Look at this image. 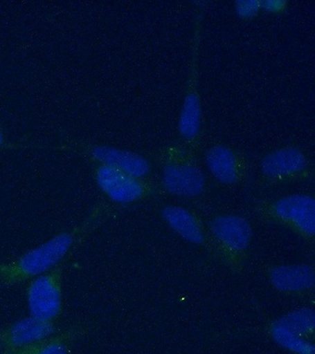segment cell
Here are the masks:
<instances>
[{
  "instance_id": "obj_9",
  "label": "cell",
  "mask_w": 315,
  "mask_h": 354,
  "mask_svg": "<svg viewBox=\"0 0 315 354\" xmlns=\"http://www.w3.org/2000/svg\"><path fill=\"white\" fill-rule=\"evenodd\" d=\"M85 333L82 326H74L67 330L52 335L26 347L18 348L8 354H69L77 339Z\"/></svg>"
},
{
  "instance_id": "obj_13",
  "label": "cell",
  "mask_w": 315,
  "mask_h": 354,
  "mask_svg": "<svg viewBox=\"0 0 315 354\" xmlns=\"http://www.w3.org/2000/svg\"><path fill=\"white\" fill-rule=\"evenodd\" d=\"M163 215L170 225L190 242L199 243L203 241L200 226L189 212L181 207H168Z\"/></svg>"
},
{
  "instance_id": "obj_16",
  "label": "cell",
  "mask_w": 315,
  "mask_h": 354,
  "mask_svg": "<svg viewBox=\"0 0 315 354\" xmlns=\"http://www.w3.org/2000/svg\"><path fill=\"white\" fill-rule=\"evenodd\" d=\"M278 322L298 336H307L314 331V313L308 308L297 310L290 313L287 317L281 318Z\"/></svg>"
},
{
  "instance_id": "obj_3",
  "label": "cell",
  "mask_w": 315,
  "mask_h": 354,
  "mask_svg": "<svg viewBox=\"0 0 315 354\" xmlns=\"http://www.w3.org/2000/svg\"><path fill=\"white\" fill-rule=\"evenodd\" d=\"M57 331L55 323L46 322L30 315L0 330V346L6 353H10L46 339L56 334Z\"/></svg>"
},
{
  "instance_id": "obj_10",
  "label": "cell",
  "mask_w": 315,
  "mask_h": 354,
  "mask_svg": "<svg viewBox=\"0 0 315 354\" xmlns=\"http://www.w3.org/2000/svg\"><path fill=\"white\" fill-rule=\"evenodd\" d=\"M306 166L305 158L294 148L279 149L267 155L262 160V168L268 176L280 177L303 171Z\"/></svg>"
},
{
  "instance_id": "obj_2",
  "label": "cell",
  "mask_w": 315,
  "mask_h": 354,
  "mask_svg": "<svg viewBox=\"0 0 315 354\" xmlns=\"http://www.w3.org/2000/svg\"><path fill=\"white\" fill-rule=\"evenodd\" d=\"M65 263L35 277L26 290L30 315L55 323L63 310V276Z\"/></svg>"
},
{
  "instance_id": "obj_1",
  "label": "cell",
  "mask_w": 315,
  "mask_h": 354,
  "mask_svg": "<svg viewBox=\"0 0 315 354\" xmlns=\"http://www.w3.org/2000/svg\"><path fill=\"white\" fill-rule=\"evenodd\" d=\"M91 220L55 235L17 259L0 264V283L13 286L52 270L87 237Z\"/></svg>"
},
{
  "instance_id": "obj_20",
  "label": "cell",
  "mask_w": 315,
  "mask_h": 354,
  "mask_svg": "<svg viewBox=\"0 0 315 354\" xmlns=\"http://www.w3.org/2000/svg\"><path fill=\"white\" fill-rule=\"evenodd\" d=\"M5 354H8V353H5Z\"/></svg>"
},
{
  "instance_id": "obj_14",
  "label": "cell",
  "mask_w": 315,
  "mask_h": 354,
  "mask_svg": "<svg viewBox=\"0 0 315 354\" xmlns=\"http://www.w3.org/2000/svg\"><path fill=\"white\" fill-rule=\"evenodd\" d=\"M179 131L185 138L197 136L201 124V105L196 94H189L185 100L179 118Z\"/></svg>"
},
{
  "instance_id": "obj_17",
  "label": "cell",
  "mask_w": 315,
  "mask_h": 354,
  "mask_svg": "<svg viewBox=\"0 0 315 354\" xmlns=\"http://www.w3.org/2000/svg\"><path fill=\"white\" fill-rule=\"evenodd\" d=\"M260 8L261 5L255 0H242V1H237L236 4L237 12L243 18H251L256 15Z\"/></svg>"
},
{
  "instance_id": "obj_6",
  "label": "cell",
  "mask_w": 315,
  "mask_h": 354,
  "mask_svg": "<svg viewBox=\"0 0 315 354\" xmlns=\"http://www.w3.org/2000/svg\"><path fill=\"white\" fill-rule=\"evenodd\" d=\"M164 184L175 195L193 196L203 191L204 179L195 166L170 165L164 171Z\"/></svg>"
},
{
  "instance_id": "obj_5",
  "label": "cell",
  "mask_w": 315,
  "mask_h": 354,
  "mask_svg": "<svg viewBox=\"0 0 315 354\" xmlns=\"http://www.w3.org/2000/svg\"><path fill=\"white\" fill-rule=\"evenodd\" d=\"M276 215L284 221L294 223L308 234L315 230L314 199L309 196L295 195L280 199L276 204Z\"/></svg>"
},
{
  "instance_id": "obj_4",
  "label": "cell",
  "mask_w": 315,
  "mask_h": 354,
  "mask_svg": "<svg viewBox=\"0 0 315 354\" xmlns=\"http://www.w3.org/2000/svg\"><path fill=\"white\" fill-rule=\"evenodd\" d=\"M96 181L99 187L118 203L136 201L143 194L142 185L136 178L111 166H101L96 173Z\"/></svg>"
},
{
  "instance_id": "obj_19",
  "label": "cell",
  "mask_w": 315,
  "mask_h": 354,
  "mask_svg": "<svg viewBox=\"0 0 315 354\" xmlns=\"http://www.w3.org/2000/svg\"><path fill=\"white\" fill-rule=\"evenodd\" d=\"M2 141H3V137H2L1 130H0V147L2 145Z\"/></svg>"
},
{
  "instance_id": "obj_18",
  "label": "cell",
  "mask_w": 315,
  "mask_h": 354,
  "mask_svg": "<svg viewBox=\"0 0 315 354\" xmlns=\"http://www.w3.org/2000/svg\"><path fill=\"white\" fill-rule=\"evenodd\" d=\"M261 8L267 11H278L284 7L285 2L281 0H267V1L260 2Z\"/></svg>"
},
{
  "instance_id": "obj_15",
  "label": "cell",
  "mask_w": 315,
  "mask_h": 354,
  "mask_svg": "<svg viewBox=\"0 0 315 354\" xmlns=\"http://www.w3.org/2000/svg\"><path fill=\"white\" fill-rule=\"evenodd\" d=\"M272 335L276 342L282 347L297 354H314V346L303 337L293 333L280 323L273 324Z\"/></svg>"
},
{
  "instance_id": "obj_11",
  "label": "cell",
  "mask_w": 315,
  "mask_h": 354,
  "mask_svg": "<svg viewBox=\"0 0 315 354\" xmlns=\"http://www.w3.org/2000/svg\"><path fill=\"white\" fill-rule=\"evenodd\" d=\"M271 279L276 288L283 290L309 289L314 283V270L309 266H281L271 273Z\"/></svg>"
},
{
  "instance_id": "obj_7",
  "label": "cell",
  "mask_w": 315,
  "mask_h": 354,
  "mask_svg": "<svg viewBox=\"0 0 315 354\" xmlns=\"http://www.w3.org/2000/svg\"><path fill=\"white\" fill-rule=\"evenodd\" d=\"M212 230L215 237L232 250H243L250 243V225L239 216L228 215L217 218L213 223Z\"/></svg>"
},
{
  "instance_id": "obj_8",
  "label": "cell",
  "mask_w": 315,
  "mask_h": 354,
  "mask_svg": "<svg viewBox=\"0 0 315 354\" xmlns=\"http://www.w3.org/2000/svg\"><path fill=\"white\" fill-rule=\"evenodd\" d=\"M93 157L105 165L111 166L134 178L145 176L149 171L148 162L140 155L120 149L98 147L93 151Z\"/></svg>"
},
{
  "instance_id": "obj_12",
  "label": "cell",
  "mask_w": 315,
  "mask_h": 354,
  "mask_svg": "<svg viewBox=\"0 0 315 354\" xmlns=\"http://www.w3.org/2000/svg\"><path fill=\"white\" fill-rule=\"evenodd\" d=\"M207 165L213 176L224 184H231L237 177V159L233 152L226 147L210 149L206 156Z\"/></svg>"
}]
</instances>
